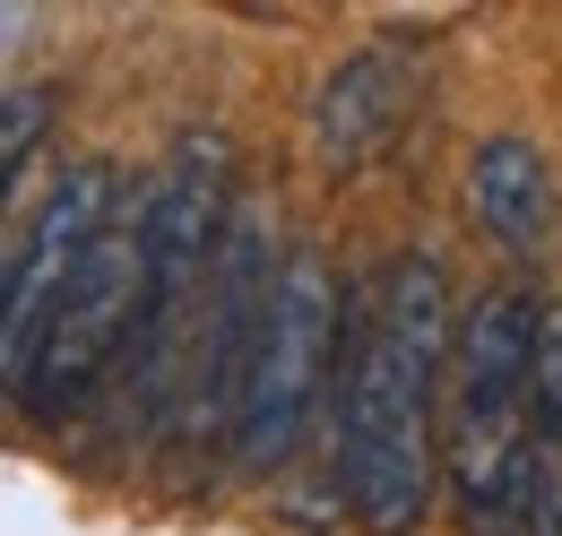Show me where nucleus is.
Returning a JSON list of instances; mask_svg holds the SVG:
<instances>
[{"label": "nucleus", "mask_w": 562, "mask_h": 536, "mask_svg": "<svg viewBox=\"0 0 562 536\" xmlns=\"http://www.w3.org/2000/svg\"><path fill=\"white\" fill-rule=\"evenodd\" d=\"M338 372V277L321 252L278 260L269 312L251 337V372H243V406H234V459L251 476L285 468L312 433V406Z\"/></svg>", "instance_id": "obj_4"}, {"label": "nucleus", "mask_w": 562, "mask_h": 536, "mask_svg": "<svg viewBox=\"0 0 562 536\" xmlns=\"http://www.w3.org/2000/svg\"><path fill=\"white\" fill-rule=\"evenodd\" d=\"M468 216L485 225V243L502 252H546L562 225V191L554 174H546V156L528 147V138H485L476 147V165H468Z\"/></svg>", "instance_id": "obj_8"}, {"label": "nucleus", "mask_w": 562, "mask_h": 536, "mask_svg": "<svg viewBox=\"0 0 562 536\" xmlns=\"http://www.w3.org/2000/svg\"><path fill=\"white\" fill-rule=\"evenodd\" d=\"M18 252H26V216L0 208V321H9V277H18Z\"/></svg>", "instance_id": "obj_11"}, {"label": "nucleus", "mask_w": 562, "mask_h": 536, "mask_svg": "<svg viewBox=\"0 0 562 536\" xmlns=\"http://www.w3.org/2000/svg\"><path fill=\"white\" fill-rule=\"evenodd\" d=\"M44 131H53V87H9L0 96V208H9V191H18V174H26Z\"/></svg>", "instance_id": "obj_9"}, {"label": "nucleus", "mask_w": 562, "mask_h": 536, "mask_svg": "<svg viewBox=\"0 0 562 536\" xmlns=\"http://www.w3.org/2000/svg\"><path fill=\"white\" fill-rule=\"evenodd\" d=\"M139 225H147V312H139V337H131V390L139 406H173V381H182V337H191V303L216 268V243L234 225V147L216 131H191L173 138V156L156 165L139 200Z\"/></svg>", "instance_id": "obj_2"}, {"label": "nucleus", "mask_w": 562, "mask_h": 536, "mask_svg": "<svg viewBox=\"0 0 562 536\" xmlns=\"http://www.w3.org/2000/svg\"><path fill=\"white\" fill-rule=\"evenodd\" d=\"M139 312H147V225H139V200H131V208H113V225L87 243L70 294H61L53 330H44L26 381H18V399L35 406V415H78L131 364Z\"/></svg>", "instance_id": "obj_5"}, {"label": "nucleus", "mask_w": 562, "mask_h": 536, "mask_svg": "<svg viewBox=\"0 0 562 536\" xmlns=\"http://www.w3.org/2000/svg\"><path fill=\"white\" fill-rule=\"evenodd\" d=\"M528 346H537V303L519 286H485L468 321L450 330V484L468 520H485L528 450Z\"/></svg>", "instance_id": "obj_3"}, {"label": "nucleus", "mask_w": 562, "mask_h": 536, "mask_svg": "<svg viewBox=\"0 0 562 536\" xmlns=\"http://www.w3.org/2000/svg\"><path fill=\"white\" fill-rule=\"evenodd\" d=\"M441 364H450V268L432 252H407L390 260L347 346V406H338V476L372 536H407L432 511Z\"/></svg>", "instance_id": "obj_1"}, {"label": "nucleus", "mask_w": 562, "mask_h": 536, "mask_svg": "<svg viewBox=\"0 0 562 536\" xmlns=\"http://www.w3.org/2000/svg\"><path fill=\"white\" fill-rule=\"evenodd\" d=\"M407 104H416V62L398 44H363L355 62H338L321 78V96H312V147H321V165L329 174L372 165L398 138Z\"/></svg>", "instance_id": "obj_7"}, {"label": "nucleus", "mask_w": 562, "mask_h": 536, "mask_svg": "<svg viewBox=\"0 0 562 536\" xmlns=\"http://www.w3.org/2000/svg\"><path fill=\"white\" fill-rule=\"evenodd\" d=\"M269 225L260 208H234L225 243H216V268L191 303V337H182V381H191V433H234V406H243V372H251V337H260V312H269Z\"/></svg>", "instance_id": "obj_6"}, {"label": "nucleus", "mask_w": 562, "mask_h": 536, "mask_svg": "<svg viewBox=\"0 0 562 536\" xmlns=\"http://www.w3.org/2000/svg\"><path fill=\"white\" fill-rule=\"evenodd\" d=\"M528 424L562 442V303H537V346H528Z\"/></svg>", "instance_id": "obj_10"}]
</instances>
